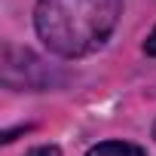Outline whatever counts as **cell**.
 Segmentation results:
<instances>
[{"label": "cell", "mask_w": 156, "mask_h": 156, "mask_svg": "<svg viewBox=\"0 0 156 156\" xmlns=\"http://www.w3.org/2000/svg\"><path fill=\"white\" fill-rule=\"evenodd\" d=\"M122 12V0H37L40 40L61 58H83L104 46Z\"/></svg>", "instance_id": "6da1fadb"}, {"label": "cell", "mask_w": 156, "mask_h": 156, "mask_svg": "<svg viewBox=\"0 0 156 156\" xmlns=\"http://www.w3.org/2000/svg\"><path fill=\"white\" fill-rule=\"evenodd\" d=\"M89 156H144L141 147L135 144H122V141H107V144H98L89 150Z\"/></svg>", "instance_id": "7a4b0ae2"}, {"label": "cell", "mask_w": 156, "mask_h": 156, "mask_svg": "<svg viewBox=\"0 0 156 156\" xmlns=\"http://www.w3.org/2000/svg\"><path fill=\"white\" fill-rule=\"evenodd\" d=\"M28 156H61V150L58 147H34Z\"/></svg>", "instance_id": "3957f363"}, {"label": "cell", "mask_w": 156, "mask_h": 156, "mask_svg": "<svg viewBox=\"0 0 156 156\" xmlns=\"http://www.w3.org/2000/svg\"><path fill=\"white\" fill-rule=\"evenodd\" d=\"M144 52H147V55H156V28H153L150 37L144 40Z\"/></svg>", "instance_id": "277c9868"}]
</instances>
